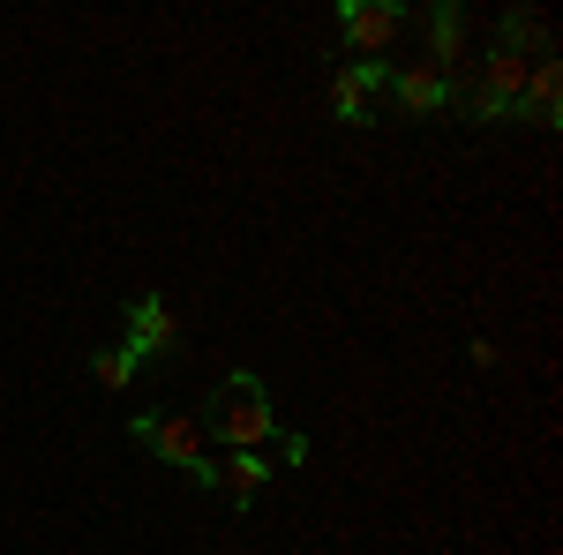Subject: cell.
I'll return each mask as SVG.
<instances>
[{
	"mask_svg": "<svg viewBox=\"0 0 563 555\" xmlns=\"http://www.w3.org/2000/svg\"><path fill=\"white\" fill-rule=\"evenodd\" d=\"M203 435H218L225 451H263L278 435V406H271V384L256 368H233L218 376L211 398H203Z\"/></svg>",
	"mask_w": 563,
	"mask_h": 555,
	"instance_id": "obj_1",
	"label": "cell"
},
{
	"mask_svg": "<svg viewBox=\"0 0 563 555\" xmlns=\"http://www.w3.org/2000/svg\"><path fill=\"white\" fill-rule=\"evenodd\" d=\"M129 435L158 458V466H180L196 488L218 480V458H211V443H203V421H188V413H135Z\"/></svg>",
	"mask_w": 563,
	"mask_h": 555,
	"instance_id": "obj_2",
	"label": "cell"
},
{
	"mask_svg": "<svg viewBox=\"0 0 563 555\" xmlns=\"http://www.w3.org/2000/svg\"><path fill=\"white\" fill-rule=\"evenodd\" d=\"M526 68H533V60L504 53V45H488V60H481V84H459V98H451V106H466L474 121H519Z\"/></svg>",
	"mask_w": 563,
	"mask_h": 555,
	"instance_id": "obj_3",
	"label": "cell"
},
{
	"mask_svg": "<svg viewBox=\"0 0 563 555\" xmlns=\"http://www.w3.org/2000/svg\"><path fill=\"white\" fill-rule=\"evenodd\" d=\"M331 106H339V121H353V129H376L384 106H390V60H346L331 76Z\"/></svg>",
	"mask_w": 563,
	"mask_h": 555,
	"instance_id": "obj_4",
	"label": "cell"
},
{
	"mask_svg": "<svg viewBox=\"0 0 563 555\" xmlns=\"http://www.w3.org/2000/svg\"><path fill=\"white\" fill-rule=\"evenodd\" d=\"M451 98H459V76H443L435 60L390 68V106H398V113H413V121H435V113H451Z\"/></svg>",
	"mask_w": 563,
	"mask_h": 555,
	"instance_id": "obj_5",
	"label": "cell"
},
{
	"mask_svg": "<svg viewBox=\"0 0 563 555\" xmlns=\"http://www.w3.org/2000/svg\"><path fill=\"white\" fill-rule=\"evenodd\" d=\"M339 31H346V45L361 60H384V45L406 31V8L398 0H346L339 8Z\"/></svg>",
	"mask_w": 563,
	"mask_h": 555,
	"instance_id": "obj_6",
	"label": "cell"
},
{
	"mask_svg": "<svg viewBox=\"0 0 563 555\" xmlns=\"http://www.w3.org/2000/svg\"><path fill=\"white\" fill-rule=\"evenodd\" d=\"M180 345V315L166 308L158 293H143V300H129V353L135 360H151V353H174Z\"/></svg>",
	"mask_w": 563,
	"mask_h": 555,
	"instance_id": "obj_7",
	"label": "cell"
},
{
	"mask_svg": "<svg viewBox=\"0 0 563 555\" xmlns=\"http://www.w3.org/2000/svg\"><path fill=\"white\" fill-rule=\"evenodd\" d=\"M263 480H271V458H263V451H225V458H218L211 496H225L233 511H249V503L263 496Z\"/></svg>",
	"mask_w": 563,
	"mask_h": 555,
	"instance_id": "obj_8",
	"label": "cell"
},
{
	"mask_svg": "<svg viewBox=\"0 0 563 555\" xmlns=\"http://www.w3.org/2000/svg\"><path fill=\"white\" fill-rule=\"evenodd\" d=\"M519 121H533V129H556V121H563V68H556V60H533V68H526Z\"/></svg>",
	"mask_w": 563,
	"mask_h": 555,
	"instance_id": "obj_9",
	"label": "cell"
},
{
	"mask_svg": "<svg viewBox=\"0 0 563 555\" xmlns=\"http://www.w3.org/2000/svg\"><path fill=\"white\" fill-rule=\"evenodd\" d=\"M429 38H435V68L443 76H459V53H466V8L459 0H443V8H429Z\"/></svg>",
	"mask_w": 563,
	"mask_h": 555,
	"instance_id": "obj_10",
	"label": "cell"
},
{
	"mask_svg": "<svg viewBox=\"0 0 563 555\" xmlns=\"http://www.w3.org/2000/svg\"><path fill=\"white\" fill-rule=\"evenodd\" d=\"M496 45H504V53H541V45H549V23H541V8H504V23H496Z\"/></svg>",
	"mask_w": 563,
	"mask_h": 555,
	"instance_id": "obj_11",
	"label": "cell"
},
{
	"mask_svg": "<svg viewBox=\"0 0 563 555\" xmlns=\"http://www.w3.org/2000/svg\"><path fill=\"white\" fill-rule=\"evenodd\" d=\"M135 368H143V360H135L129 345H113V353H98V360H90L98 390H129V384H135Z\"/></svg>",
	"mask_w": 563,
	"mask_h": 555,
	"instance_id": "obj_12",
	"label": "cell"
}]
</instances>
